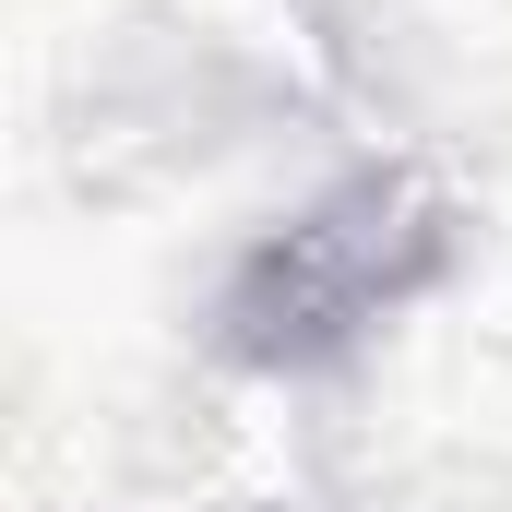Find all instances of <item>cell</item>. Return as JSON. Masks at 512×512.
<instances>
[{"label": "cell", "mask_w": 512, "mask_h": 512, "mask_svg": "<svg viewBox=\"0 0 512 512\" xmlns=\"http://www.w3.org/2000/svg\"><path fill=\"white\" fill-rule=\"evenodd\" d=\"M453 262V203L405 167H370L346 191H322L310 215H286L239 274H227V358L251 370H334L382 334L417 286H441Z\"/></svg>", "instance_id": "1"}]
</instances>
